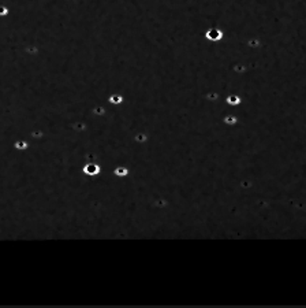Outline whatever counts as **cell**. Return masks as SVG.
Wrapping results in <instances>:
<instances>
[{"label": "cell", "mask_w": 306, "mask_h": 308, "mask_svg": "<svg viewBox=\"0 0 306 308\" xmlns=\"http://www.w3.org/2000/svg\"><path fill=\"white\" fill-rule=\"evenodd\" d=\"M122 96L120 95H111L109 96V101L112 103V104H120L122 103Z\"/></svg>", "instance_id": "obj_6"}, {"label": "cell", "mask_w": 306, "mask_h": 308, "mask_svg": "<svg viewBox=\"0 0 306 308\" xmlns=\"http://www.w3.org/2000/svg\"><path fill=\"white\" fill-rule=\"evenodd\" d=\"M114 175H116V177H127L129 175V169L124 166H118L114 170Z\"/></svg>", "instance_id": "obj_3"}, {"label": "cell", "mask_w": 306, "mask_h": 308, "mask_svg": "<svg viewBox=\"0 0 306 308\" xmlns=\"http://www.w3.org/2000/svg\"><path fill=\"white\" fill-rule=\"evenodd\" d=\"M258 44H260L258 40H253V41H249V45H250V47H258Z\"/></svg>", "instance_id": "obj_9"}, {"label": "cell", "mask_w": 306, "mask_h": 308, "mask_svg": "<svg viewBox=\"0 0 306 308\" xmlns=\"http://www.w3.org/2000/svg\"><path fill=\"white\" fill-rule=\"evenodd\" d=\"M15 148H16V149H26V148H28V142L18 141V142L15 144Z\"/></svg>", "instance_id": "obj_7"}, {"label": "cell", "mask_w": 306, "mask_h": 308, "mask_svg": "<svg viewBox=\"0 0 306 308\" xmlns=\"http://www.w3.org/2000/svg\"><path fill=\"white\" fill-rule=\"evenodd\" d=\"M241 101H242V99L236 95H230L227 97V103L231 106H238V104H241Z\"/></svg>", "instance_id": "obj_4"}, {"label": "cell", "mask_w": 306, "mask_h": 308, "mask_svg": "<svg viewBox=\"0 0 306 308\" xmlns=\"http://www.w3.org/2000/svg\"><path fill=\"white\" fill-rule=\"evenodd\" d=\"M94 112L96 114H104L105 111H104L103 107H97V108H94Z\"/></svg>", "instance_id": "obj_10"}, {"label": "cell", "mask_w": 306, "mask_h": 308, "mask_svg": "<svg viewBox=\"0 0 306 308\" xmlns=\"http://www.w3.org/2000/svg\"><path fill=\"white\" fill-rule=\"evenodd\" d=\"M207 39L211 40V41H219V40L223 39V32L220 30V29L212 28L207 32Z\"/></svg>", "instance_id": "obj_2"}, {"label": "cell", "mask_w": 306, "mask_h": 308, "mask_svg": "<svg viewBox=\"0 0 306 308\" xmlns=\"http://www.w3.org/2000/svg\"><path fill=\"white\" fill-rule=\"evenodd\" d=\"M135 140H137V142H143L145 140H146V136H145V134H138V137L135 138Z\"/></svg>", "instance_id": "obj_8"}, {"label": "cell", "mask_w": 306, "mask_h": 308, "mask_svg": "<svg viewBox=\"0 0 306 308\" xmlns=\"http://www.w3.org/2000/svg\"><path fill=\"white\" fill-rule=\"evenodd\" d=\"M0 14H1V15H4V14H7V10H6V8H0Z\"/></svg>", "instance_id": "obj_11"}, {"label": "cell", "mask_w": 306, "mask_h": 308, "mask_svg": "<svg viewBox=\"0 0 306 308\" xmlns=\"http://www.w3.org/2000/svg\"><path fill=\"white\" fill-rule=\"evenodd\" d=\"M236 122H238V119L234 115H227L226 118H224V123L226 125H235Z\"/></svg>", "instance_id": "obj_5"}, {"label": "cell", "mask_w": 306, "mask_h": 308, "mask_svg": "<svg viewBox=\"0 0 306 308\" xmlns=\"http://www.w3.org/2000/svg\"><path fill=\"white\" fill-rule=\"evenodd\" d=\"M100 171H101V167L96 163H86L84 167H82V173L85 175H89V177H96L99 175Z\"/></svg>", "instance_id": "obj_1"}]
</instances>
